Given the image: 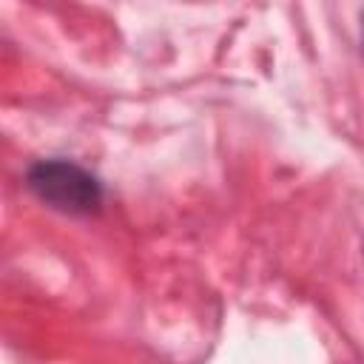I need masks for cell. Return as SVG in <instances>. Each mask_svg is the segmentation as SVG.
<instances>
[{
	"mask_svg": "<svg viewBox=\"0 0 364 364\" xmlns=\"http://www.w3.org/2000/svg\"><path fill=\"white\" fill-rule=\"evenodd\" d=\"M361 23H364V17H361Z\"/></svg>",
	"mask_w": 364,
	"mask_h": 364,
	"instance_id": "7a4b0ae2",
	"label": "cell"
},
{
	"mask_svg": "<svg viewBox=\"0 0 364 364\" xmlns=\"http://www.w3.org/2000/svg\"><path fill=\"white\" fill-rule=\"evenodd\" d=\"M28 191L48 208L68 216L97 213L102 205L100 179L68 159H40L26 173Z\"/></svg>",
	"mask_w": 364,
	"mask_h": 364,
	"instance_id": "6da1fadb",
	"label": "cell"
}]
</instances>
